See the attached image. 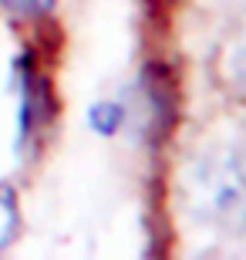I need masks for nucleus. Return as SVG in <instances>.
<instances>
[{"instance_id":"nucleus-1","label":"nucleus","mask_w":246,"mask_h":260,"mask_svg":"<svg viewBox=\"0 0 246 260\" xmlns=\"http://www.w3.org/2000/svg\"><path fill=\"white\" fill-rule=\"evenodd\" d=\"M179 200L192 223L219 233H246V149L233 142L196 152L179 173Z\"/></svg>"},{"instance_id":"nucleus-4","label":"nucleus","mask_w":246,"mask_h":260,"mask_svg":"<svg viewBox=\"0 0 246 260\" xmlns=\"http://www.w3.org/2000/svg\"><path fill=\"white\" fill-rule=\"evenodd\" d=\"M223 75L239 95L246 98V20L233 30V38L226 41V54H223Z\"/></svg>"},{"instance_id":"nucleus-6","label":"nucleus","mask_w":246,"mask_h":260,"mask_svg":"<svg viewBox=\"0 0 246 260\" xmlns=\"http://www.w3.org/2000/svg\"><path fill=\"white\" fill-rule=\"evenodd\" d=\"M57 0H0V10H7L14 17L27 20V17H41V14H48L54 10Z\"/></svg>"},{"instance_id":"nucleus-3","label":"nucleus","mask_w":246,"mask_h":260,"mask_svg":"<svg viewBox=\"0 0 246 260\" xmlns=\"http://www.w3.org/2000/svg\"><path fill=\"white\" fill-rule=\"evenodd\" d=\"M128 122V102L125 98H101L88 108V125L98 135H115L122 132Z\"/></svg>"},{"instance_id":"nucleus-5","label":"nucleus","mask_w":246,"mask_h":260,"mask_svg":"<svg viewBox=\"0 0 246 260\" xmlns=\"http://www.w3.org/2000/svg\"><path fill=\"white\" fill-rule=\"evenodd\" d=\"M20 233V200L17 189L0 183V250H7Z\"/></svg>"},{"instance_id":"nucleus-2","label":"nucleus","mask_w":246,"mask_h":260,"mask_svg":"<svg viewBox=\"0 0 246 260\" xmlns=\"http://www.w3.org/2000/svg\"><path fill=\"white\" fill-rule=\"evenodd\" d=\"M14 88L20 95V112H17V149L34 139L38 128L48 125V108H51V88L34 75L27 58H17L14 64Z\"/></svg>"}]
</instances>
